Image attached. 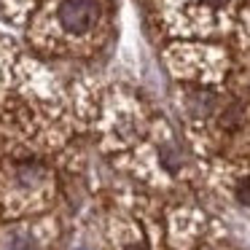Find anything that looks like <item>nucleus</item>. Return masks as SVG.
I'll use <instances>...</instances> for the list:
<instances>
[{"label":"nucleus","instance_id":"1","mask_svg":"<svg viewBox=\"0 0 250 250\" xmlns=\"http://www.w3.org/2000/svg\"><path fill=\"white\" fill-rule=\"evenodd\" d=\"M97 3L94 0H65L60 6V22L70 33H86L97 22Z\"/></svg>","mask_w":250,"mask_h":250},{"label":"nucleus","instance_id":"2","mask_svg":"<svg viewBox=\"0 0 250 250\" xmlns=\"http://www.w3.org/2000/svg\"><path fill=\"white\" fill-rule=\"evenodd\" d=\"M237 199L242 202V205H250V178H245L242 183L237 186Z\"/></svg>","mask_w":250,"mask_h":250},{"label":"nucleus","instance_id":"3","mask_svg":"<svg viewBox=\"0 0 250 250\" xmlns=\"http://www.w3.org/2000/svg\"><path fill=\"white\" fill-rule=\"evenodd\" d=\"M202 3H207V6H212V8H221L223 3H229V0H202Z\"/></svg>","mask_w":250,"mask_h":250},{"label":"nucleus","instance_id":"4","mask_svg":"<svg viewBox=\"0 0 250 250\" xmlns=\"http://www.w3.org/2000/svg\"><path fill=\"white\" fill-rule=\"evenodd\" d=\"M126 250H146L143 245H132V248H126Z\"/></svg>","mask_w":250,"mask_h":250}]
</instances>
